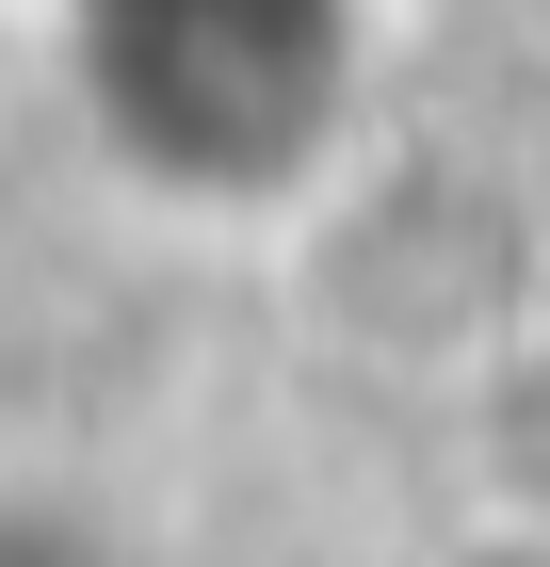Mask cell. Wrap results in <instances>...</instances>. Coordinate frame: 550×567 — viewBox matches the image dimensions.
I'll use <instances>...</instances> for the list:
<instances>
[{"label": "cell", "instance_id": "6da1fadb", "mask_svg": "<svg viewBox=\"0 0 550 567\" xmlns=\"http://www.w3.org/2000/svg\"><path fill=\"white\" fill-rule=\"evenodd\" d=\"M82 97L178 195H292L356 114V0H82Z\"/></svg>", "mask_w": 550, "mask_h": 567}]
</instances>
